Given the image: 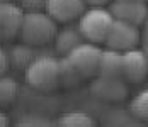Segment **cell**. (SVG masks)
Segmentation results:
<instances>
[{
	"label": "cell",
	"instance_id": "7c38bea8",
	"mask_svg": "<svg viewBox=\"0 0 148 127\" xmlns=\"http://www.w3.org/2000/svg\"><path fill=\"white\" fill-rule=\"evenodd\" d=\"M84 41L85 39L80 34L78 27H65L61 31L58 29V32L55 36V49H56L58 54L66 56L73 48H77L78 44H82Z\"/></svg>",
	"mask_w": 148,
	"mask_h": 127
},
{
	"label": "cell",
	"instance_id": "5b68a950",
	"mask_svg": "<svg viewBox=\"0 0 148 127\" xmlns=\"http://www.w3.org/2000/svg\"><path fill=\"white\" fill-rule=\"evenodd\" d=\"M140 41H141L140 26L114 19V22L111 26V31L107 34V39H106V46L111 48V49L124 53V51L138 48Z\"/></svg>",
	"mask_w": 148,
	"mask_h": 127
},
{
	"label": "cell",
	"instance_id": "9a60e30c",
	"mask_svg": "<svg viewBox=\"0 0 148 127\" xmlns=\"http://www.w3.org/2000/svg\"><path fill=\"white\" fill-rule=\"evenodd\" d=\"M19 93V85L12 76L0 75V109L12 105Z\"/></svg>",
	"mask_w": 148,
	"mask_h": 127
},
{
	"label": "cell",
	"instance_id": "44dd1931",
	"mask_svg": "<svg viewBox=\"0 0 148 127\" xmlns=\"http://www.w3.org/2000/svg\"><path fill=\"white\" fill-rule=\"evenodd\" d=\"M85 3L90 7H104V5L111 3V0H85Z\"/></svg>",
	"mask_w": 148,
	"mask_h": 127
},
{
	"label": "cell",
	"instance_id": "603a6c76",
	"mask_svg": "<svg viewBox=\"0 0 148 127\" xmlns=\"http://www.w3.org/2000/svg\"><path fill=\"white\" fill-rule=\"evenodd\" d=\"M145 44H148V17H147V20H145Z\"/></svg>",
	"mask_w": 148,
	"mask_h": 127
},
{
	"label": "cell",
	"instance_id": "277c9868",
	"mask_svg": "<svg viewBox=\"0 0 148 127\" xmlns=\"http://www.w3.org/2000/svg\"><path fill=\"white\" fill-rule=\"evenodd\" d=\"M101 54H102V49L97 44L84 41L66 54V59L70 61V65L77 70V73L84 80H89V78L97 76V73H99Z\"/></svg>",
	"mask_w": 148,
	"mask_h": 127
},
{
	"label": "cell",
	"instance_id": "8fae6325",
	"mask_svg": "<svg viewBox=\"0 0 148 127\" xmlns=\"http://www.w3.org/2000/svg\"><path fill=\"white\" fill-rule=\"evenodd\" d=\"M101 76H116L123 78V53L107 48L101 54L99 61V73Z\"/></svg>",
	"mask_w": 148,
	"mask_h": 127
},
{
	"label": "cell",
	"instance_id": "ba28073f",
	"mask_svg": "<svg viewBox=\"0 0 148 127\" xmlns=\"http://www.w3.org/2000/svg\"><path fill=\"white\" fill-rule=\"evenodd\" d=\"M24 10L21 5L0 2V42H9L19 36Z\"/></svg>",
	"mask_w": 148,
	"mask_h": 127
},
{
	"label": "cell",
	"instance_id": "3957f363",
	"mask_svg": "<svg viewBox=\"0 0 148 127\" xmlns=\"http://www.w3.org/2000/svg\"><path fill=\"white\" fill-rule=\"evenodd\" d=\"M114 22V17L109 9L104 7H90L78 17V31L84 39L94 44H106L107 34Z\"/></svg>",
	"mask_w": 148,
	"mask_h": 127
},
{
	"label": "cell",
	"instance_id": "cb8c5ba5",
	"mask_svg": "<svg viewBox=\"0 0 148 127\" xmlns=\"http://www.w3.org/2000/svg\"><path fill=\"white\" fill-rule=\"evenodd\" d=\"M131 2H148V0H131Z\"/></svg>",
	"mask_w": 148,
	"mask_h": 127
},
{
	"label": "cell",
	"instance_id": "2e32d148",
	"mask_svg": "<svg viewBox=\"0 0 148 127\" xmlns=\"http://www.w3.org/2000/svg\"><path fill=\"white\" fill-rule=\"evenodd\" d=\"M84 78L77 73L73 66L70 65V61L66 59V56L60 58V86L65 88H73L80 83Z\"/></svg>",
	"mask_w": 148,
	"mask_h": 127
},
{
	"label": "cell",
	"instance_id": "ffe728a7",
	"mask_svg": "<svg viewBox=\"0 0 148 127\" xmlns=\"http://www.w3.org/2000/svg\"><path fill=\"white\" fill-rule=\"evenodd\" d=\"M9 66H10V63H9V54L0 48V75H5V71H7Z\"/></svg>",
	"mask_w": 148,
	"mask_h": 127
},
{
	"label": "cell",
	"instance_id": "ac0fdd59",
	"mask_svg": "<svg viewBox=\"0 0 148 127\" xmlns=\"http://www.w3.org/2000/svg\"><path fill=\"white\" fill-rule=\"evenodd\" d=\"M48 0H19V5L26 12H36V10H45Z\"/></svg>",
	"mask_w": 148,
	"mask_h": 127
},
{
	"label": "cell",
	"instance_id": "6da1fadb",
	"mask_svg": "<svg viewBox=\"0 0 148 127\" xmlns=\"http://www.w3.org/2000/svg\"><path fill=\"white\" fill-rule=\"evenodd\" d=\"M56 32H58V22L46 10L24 12L21 31H19V39L21 42L39 48L55 41Z\"/></svg>",
	"mask_w": 148,
	"mask_h": 127
},
{
	"label": "cell",
	"instance_id": "4fadbf2b",
	"mask_svg": "<svg viewBox=\"0 0 148 127\" xmlns=\"http://www.w3.org/2000/svg\"><path fill=\"white\" fill-rule=\"evenodd\" d=\"M7 54H9L10 66H14L15 70H24V71L32 63V59L38 56L36 51H34V46H29L26 42H21V44L12 46V49Z\"/></svg>",
	"mask_w": 148,
	"mask_h": 127
},
{
	"label": "cell",
	"instance_id": "7402d4cb",
	"mask_svg": "<svg viewBox=\"0 0 148 127\" xmlns=\"http://www.w3.org/2000/svg\"><path fill=\"white\" fill-rule=\"evenodd\" d=\"M10 124V120H9V117L5 115V113L0 110V127H5V126H9Z\"/></svg>",
	"mask_w": 148,
	"mask_h": 127
},
{
	"label": "cell",
	"instance_id": "8992f818",
	"mask_svg": "<svg viewBox=\"0 0 148 127\" xmlns=\"http://www.w3.org/2000/svg\"><path fill=\"white\" fill-rule=\"evenodd\" d=\"M90 93L104 102H123L128 98L130 88L124 78L97 75L90 83Z\"/></svg>",
	"mask_w": 148,
	"mask_h": 127
},
{
	"label": "cell",
	"instance_id": "e0dca14e",
	"mask_svg": "<svg viewBox=\"0 0 148 127\" xmlns=\"http://www.w3.org/2000/svg\"><path fill=\"white\" fill-rule=\"evenodd\" d=\"M130 112L138 120L148 122V88L136 93L130 102Z\"/></svg>",
	"mask_w": 148,
	"mask_h": 127
},
{
	"label": "cell",
	"instance_id": "d6986e66",
	"mask_svg": "<svg viewBox=\"0 0 148 127\" xmlns=\"http://www.w3.org/2000/svg\"><path fill=\"white\" fill-rule=\"evenodd\" d=\"M17 126H51V122L45 117H38V115H29L24 117L17 122Z\"/></svg>",
	"mask_w": 148,
	"mask_h": 127
},
{
	"label": "cell",
	"instance_id": "d4e9b609",
	"mask_svg": "<svg viewBox=\"0 0 148 127\" xmlns=\"http://www.w3.org/2000/svg\"><path fill=\"white\" fill-rule=\"evenodd\" d=\"M147 54H148V44H147Z\"/></svg>",
	"mask_w": 148,
	"mask_h": 127
},
{
	"label": "cell",
	"instance_id": "7a4b0ae2",
	"mask_svg": "<svg viewBox=\"0 0 148 127\" xmlns=\"http://www.w3.org/2000/svg\"><path fill=\"white\" fill-rule=\"evenodd\" d=\"M26 81L39 92H53L60 86V59L51 54H39L26 68Z\"/></svg>",
	"mask_w": 148,
	"mask_h": 127
},
{
	"label": "cell",
	"instance_id": "30bf717a",
	"mask_svg": "<svg viewBox=\"0 0 148 127\" xmlns=\"http://www.w3.org/2000/svg\"><path fill=\"white\" fill-rule=\"evenodd\" d=\"M85 0H48L46 12L51 15L56 22L66 24L78 19L85 12Z\"/></svg>",
	"mask_w": 148,
	"mask_h": 127
},
{
	"label": "cell",
	"instance_id": "5bb4252c",
	"mask_svg": "<svg viewBox=\"0 0 148 127\" xmlns=\"http://www.w3.org/2000/svg\"><path fill=\"white\" fill-rule=\"evenodd\" d=\"M56 124L65 127H90L95 126V119L84 110H68L60 115Z\"/></svg>",
	"mask_w": 148,
	"mask_h": 127
},
{
	"label": "cell",
	"instance_id": "52a82bcc",
	"mask_svg": "<svg viewBox=\"0 0 148 127\" xmlns=\"http://www.w3.org/2000/svg\"><path fill=\"white\" fill-rule=\"evenodd\" d=\"M123 78L128 83H143L148 78V54L143 49H130L123 53Z\"/></svg>",
	"mask_w": 148,
	"mask_h": 127
},
{
	"label": "cell",
	"instance_id": "9c48e42d",
	"mask_svg": "<svg viewBox=\"0 0 148 127\" xmlns=\"http://www.w3.org/2000/svg\"><path fill=\"white\" fill-rule=\"evenodd\" d=\"M109 10L114 19L124 20L134 26H143L148 17L147 2H131V0H112Z\"/></svg>",
	"mask_w": 148,
	"mask_h": 127
}]
</instances>
